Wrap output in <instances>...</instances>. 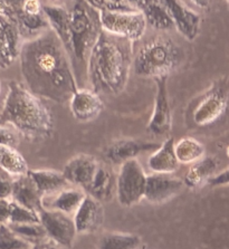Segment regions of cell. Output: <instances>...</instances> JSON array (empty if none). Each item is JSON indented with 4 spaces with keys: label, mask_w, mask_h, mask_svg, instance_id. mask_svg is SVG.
<instances>
[{
    "label": "cell",
    "mask_w": 229,
    "mask_h": 249,
    "mask_svg": "<svg viewBox=\"0 0 229 249\" xmlns=\"http://www.w3.org/2000/svg\"><path fill=\"white\" fill-rule=\"evenodd\" d=\"M176 157L179 163L190 164L205 158V146L194 138H182L175 144Z\"/></svg>",
    "instance_id": "26"
},
{
    "label": "cell",
    "mask_w": 229,
    "mask_h": 249,
    "mask_svg": "<svg viewBox=\"0 0 229 249\" xmlns=\"http://www.w3.org/2000/svg\"><path fill=\"white\" fill-rule=\"evenodd\" d=\"M0 169L5 170L14 178L27 175L29 169L24 157L14 148L0 146Z\"/></svg>",
    "instance_id": "27"
},
{
    "label": "cell",
    "mask_w": 229,
    "mask_h": 249,
    "mask_svg": "<svg viewBox=\"0 0 229 249\" xmlns=\"http://www.w3.org/2000/svg\"><path fill=\"white\" fill-rule=\"evenodd\" d=\"M11 200L17 202L18 205L38 213L44 209L42 195L39 194L38 189H37L31 177L28 176V173L15 178Z\"/></svg>",
    "instance_id": "18"
},
{
    "label": "cell",
    "mask_w": 229,
    "mask_h": 249,
    "mask_svg": "<svg viewBox=\"0 0 229 249\" xmlns=\"http://www.w3.org/2000/svg\"><path fill=\"white\" fill-rule=\"evenodd\" d=\"M18 144V138L14 131L6 126H0V146L16 149Z\"/></svg>",
    "instance_id": "35"
},
{
    "label": "cell",
    "mask_w": 229,
    "mask_h": 249,
    "mask_svg": "<svg viewBox=\"0 0 229 249\" xmlns=\"http://www.w3.org/2000/svg\"><path fill=\"white\" fill-rule=\"evenodd\" d=\"M39 218L48 239L62 248L73 246L77 231L72 217L59 211L44 208L39 213Z\"/></svg>",
    "instance_id": "8"
},
{
    "label": "cell",
    "mask_w": 229,
    "mask_h": 249,
    "mask_svg": "<svg viewBox=\"0 0 229 249\" xmlns=\"http://www.w3.org/2000/svg\"><path fill=\"white\" fill-rule=\"evenodd\" d=\"M175 144V139L169 138L155 153L149 157L148 167L151 171L159 175H171L177 171L179 161L176 157Z\"/></svg>",
    "instance_id": "22"
},
{
    "label": "cell",
    "mask_w": 229,
    "mask_h": 249,
    "mask_svg": "<svg viewBox=\"0 0 229 249\" xmlns=\"http://www.w3.org/2000/svg\"><path fill=\"white\" fill-rule=\"evenodd\" d=\"M160 145L156 143L140 142L137 140H119L108 146L105 156L114 164H123L125 162L136 159L142 152L150 150H158Z\"/></svg>",
    "instance_id": "16"
},
{
    "label": "cell",
    "mask_w": 229,
    "mask_h": 249,
    "mask_svg": "<svg viewBox=\"0 0 229 249\" xmlns=\"http://www.w3.org/2000/svg\"><path fill=\"white\" fill-rule=\"evenodd\" d=\"M43 13L50 22L51 29L61 39L70 57L72 55V32L70 9L63 5H43Z\"/></svg>",
    "instance_id": "15"
},
{
    "label": "cell",
    "mask_w": 229,
    "mask_h": 249,
    "mask_svg": "<svg viewBox=\"0 0 229 249\" xmlns=\"http://www.w3.org/2000/svg\"><path fill=\"white\" fill-rule=\"evenodd\" d=\"M13 54H11L9 41L7 38L3 29L0 27V67L6 69L14 62Z\"/></svg>",
    "instance_id": "33"
},
{
    "label": "cell",
    "mask_w": 229,
    "mask_h": 249,
    "mask_svg": "<svg viewBox=\"0 0 229 249\" xmlns=\"http://www.w3.org/2000/svg\"></svg>",
    "instance_id": "41"
},
{
    "label": "cell",
    "mask_w": 229,
    "mask_h": 249,
    "mask_svg": "<svg viewBox=\"0 0 229 249\" xmlns=\"http://www.w3.org/2000/svg\"><path fill=\"white\" fill-rule=\"evenodd\" d=\"M227 102L228 96L224 88L215 86L210 89L194 110V122L199 126H206L213 123L226 111Z\"/></svg>",
    "instance_id": "10"
},
{
    "label": "cell",
    "mask_w": 229,
    "mask_h": 249,
    "mask_svg": "<svg viewBox=\"0 0 229 249\" xmlns=\"http://www.w3.org/2000/svg\"><path fill=\"white\" fill-rule=\"evenodd\" d=\"M89 3L99 11L107 13H133L138 11L136 3L131 1H119V0H91Z\"/></svg>",
    "instance_id": "31"
},
{
    "label": "cell",
    "mask_w": 229,
    "mask_h": 249,
    "mask_svg": "<svg viewBox=\"0 0 229 249\" xmlns=\"http://www.w3.org/2000/svg\"><path fill=\"white\" fill-rule=\"evenodd\" d=\"M103 32L120 38L137 41L145 33L146 21L140 10L133 13H107L100 11Z\"/></svg>",
    "instance_id": "7"
},
{
    "label": "cell",
    "mask_w": 229,
    "mask_h": 249,
    "mask_svg": "<svg viewBox=\"0 0 229 249\" xmlns=\"http://www.w3.org/2000/svg\"><path fill=\"white\" fill-rule=\"evenodd\" d=\"M33 249H62V247H59L58 245L53 243L52 240L47 239L43 241V243L37 244L35 246H33Z\"/></svg>",
    "instance_id": "39"
},
{
    "label": "cell",
    "mask_w": 229,
    "mask_h": 249,
    "mask_svg": "<svg viewBox=\"0 0 229 249\" xmlns=\"http://www.w3.org/2000/svg\"><path fill=\"white\" fill-rule=\"evenodd\" d=\"M28 176L34 181L43 199L53 197L70 186L63 172L55 170H29Z\"/></svg>",
    "instance_id": "21"
},
{
    "label": "cell",
    "mask_w": 229,
    "mask_h": 249,
    "mask_svg": "<svg viewBox=\"0 0 229 249\" xmlns=\"http://www.w3.org/2000/svg\"><path fill=\"white\" fill-rule=\"evenodd\" d=\"M162 3L170 15L175 27L188 40L196 38L200 28V16L196 11L183 6L180 1L163 0Z\"/></svg>",
    "instance_id": "13"
},
{
    "label": "cell",
    "mask_w": 229,
    "mask_h": 249,
    "mask_svg": "<svg viewBox=\"0 0 229 249\" xmlns=\"http://www.w3.org/2000/svg\"><path fill=\"white\" fill-rule=\"evenodd\" d=\"M70 32H72L73 69L80 65V71L88 75V63L93 47L102 34L100 11L89 1H75L70 8Z\"/></svg>",
    "instance_id": "4"
},
{
    "label": "cell",
    "mask_w": 229,
    "mask_h": 249,
    "mask_svg": "<svg viewBox=\"0 0 229 249\" xmlns=\"http://www.w3.org/2000/svg\"><path fill=\"white\" fill-rule=\"evenodd\" d=\"M140 243V237L137 235L110 232L102 236L97 249H137Z\"/></svg>",
    "instance_id": "28"
},
{
    "label": "cell",
    "mask_w": 229,
    "mask_h": 249,
    "mask_svg": "<svg viewBox=\"0 0 229 249\" xmlns=\"http://www.w3.org/2000/svg\"><path fill=\"white\" fill-rule=\"evenodd\" d=\"M181 60V50L166 36H157L142 45L133 58V70L144 77L169 76Z\"/></svg>",
    "instance_id": "5"
},
{
    "label": "cell",
    "mask_w": 229,
    "mask_h": 249,
    "mask_svg": "<svg viewBox=\"0 0 229 249\" xmlns=\"http://www.w3.org/2000/svg\"><path fill=\"white\" fill-rule=\"evenodd\" d=\"M157 94L152 118L146 126V131L155 135H166L171 131L172 115L168 96V76L155 78Z\"/></svg>",
    "instance_id": "9"
},
{
    "label": "cell",
    "mask_w": 229,
    "mask_h": 249,
    "mask_svg": "<svg viewBox=\"0 0 229 249\" xmlns=\"http://www.w3.org/2000/svg\"><path fill=\"white\" fill-rule=\"evenodd\" d=\"M210 187H221L229 186V167L224 171L219 172L218 175L212 176L207 182Z\"/></svg>",
    "instance_id": "36"
},
{
    "label": "cell",
    "mask_w": 229,
    "mask_h": 249,
    "mask_svg": "<svg viewBox=\"0 0 229 249\" xmlns=\"http://www.w3.org/2000/svg\"><path fill=\"white\" fill-rule=\"evenodd\" d=\"M5 125L13 126L26 139L36 140L50 137L53 119L38 96L21 83L11 81L0 111V126Z\"/></svg>",
    "instance_id": "3"
},
{
    "label": "cell",
    "mask_w": 229,
    "mask_h": 249,
    "mask_svg": "<svg viewBox=\"0 0 229 249\" xmlns=\"http://www.w3.org/2000/svg\"><path fill=\"white\" fill-rule=\"evenodd\" d=\"M32 245L17 236L8 225H0V249H29Z\"/></svg>",
    "instance_id": "32"
},
{
    "label": "cell",
    "mask_w": 229,
    "mask_h": 249,
    "mask_svg": "<svg viewBox=\"0 0 229 249\" xmlns=\"http://www.w3.org/2000/svg\"><path fill=\"white\" fill-rule=\"evenodd\" d=\"M19 58L26 86L36 96L65 103L80 89L69 53L52 29L25 40Z\"/></svg>",
    "instance_id": "1"
},
{
    "label": "cell",
    "mask_w": 229,
    "mask_h": 249,
    "mask_svg": "<svg viewBox=\"0 0 229 249\" xmlns=\"http://www.w3.org/2000/svg\"><path fill=\"white\" fill-rule=\"evenodd\" d=\"M70 104L73 116L80 122H89L103 111V102L99 94L85 88L78 89L74 93Z\"/></svg>",
    "instance_id": "14"
},
{
    "label": "cell",
    "mask_w": 229,
    "mask_h": 249,
    "mask_svg": "<svg viewBox=\"0 0 229 249\" xmlns=\"http://www.w3.org/2000/svg\"><path fill=\"white\" fill-rule=\"evenodd\" d=\"M11 200L0 199V225H8Z\"/></svg>",
    "instance_id": "38"
},
{
    "label": "cell",
    "mask_w": 229,
    "mask_h": 249,
    "mask_svg": "<svg viewBox=\"0 0 229 249\" xmlns=\"http://www.w3.org/2000/svg\"><path fill=\"white\" fill-rule=\"evenodd\" d=\"M73 219L77 233L95 231L103 222V208L101 202L86 196L83 203L73 216Z\"/></svg>",
    "instance_id": "17"
},
{
    "label": "cell",
    "mask_w": 229,
    "mask_h": 249,
    "mask_svg": "<svg viewBox=\"0 0 229 249\" xmlns=\"http://www.w3.org/2000/svg\"><path fill=\"white\" fill-rule=\"evenodd\" d=\"M116 191V180L113 173L104 164L100 167L94 176L92 182L85 189V194L97 201H108Z\"/></svg>",
    "instance_id": "23"
},
{
    "label": "cell",
    "mask_w": 229,
    "mask_h": 249,
    "mask_svg": "<svg viewBox=\"0 0 229 249\" xmlns=\"http://www.w3.org/2000/svg\"><path fill=\"white\" fill-rule=\"evenodd\" d=\"M21 8L26 14L39 15L43 14V5L37 0H26L21 1Z\"/></svg>",
    "instance_id": "37"
},
{
    "label": "cell",
    "mask_w": 229,
    "mask_h": 249,
    "mask_svg": "<svg viewBox=\"0 0 229 249\" xmlns=\"http://www.w3.org/2000/svg\"><path fill=\"white\" fill-rule=\"evenodd\" d=\"M15 178L5 170L0 169V199L11 200Z\"/></svg>",
    "instance_id": "34"
},
{
    "label": "cell",
    "mask_w": 229,
    "mask_h": 249,
    "mask_svg": "<svg viewBox=\"0 0 229 249\" xmlns=\"http://www.w3.org/2000/svg\"><path fill=\"white\" fill-rule=\"evenodd\" d=\"M134 3L143 14L146 25H151L153 28L159 30H168L175 27L174 21L162 1L142 0V1H134Z\"/></svg>",
    "instance_id": "24"
},
{
    "label": "cell",
    "mask_w": 229,
    "mask_h": 249,
    "mask_svg": "<svg viewBox=\"0 0 229 249\" xmlns=\"http://www.w3.org/2000/svg\"><path fill=\"white\" fill-rule=\"evenodd\" d=\"M24 225V224H40L39 213L29 210L25 207L18 205L11 200L10 216L8 225Z\"/></svg>",
    "instance_id": "30"
},
{
    "label": "cell",
    "mask_w": 229,
    "mask_h": 249,
    "mask_svg": "<svg viewBox=\"0 0 229 249\" xmlns=\"http://www.w3.org/2000/svg\"><path fill=\"white\" fill-rule=\"evenodd\" d=\"M133 43L102 32L88 63V77L95 93L119 94L133 65Z\"/></svg>",
    "instance_id": "2"
},
{
    "label": "cell",
    "mask_w": 229,
    "mask_h": 249,
    "mask_svg": "<svg viewBox=\"0 0 229 249\" xmlns=\"http://www.w3.org/2000/svg\"><path fill=\"white\" fill-rule=\"evenodd\" d=\"M9 228L19 236L21 239L27 241L29 245L35 246L37 244L47 240V233L42 224H24V225H8Z\"/></svg>",
    "instance_id": "29"
},
{
    "label": "cell",
    "mask_w": 229,
    "mask_h": 249,
    "mask_svg": "<svg viewBox=\"0 0 229 249\" xmlns=\"http://www.w3.org/2000/svg\"><path fill=\"white\" fill-rule=\"evenodd\" d=\"M217 160L212 157H205L201 160L194 163L186 173L183 183L189 188H197L213 176V172L217 169Z\"/></svg>",
    "instance_id": "25"
},
{
    "label": "cell",
    "mask_w": 229,
    "mask_h": 249,
    "mask_svg": "<svg viewBox=\"0 0 229 249\" xmlns=\"http://www.w3.org/2000/svg\"><path fill=\"white\" fill-rule=\"evenodd\" d=\"M81 188H67L53 197L43 199V207L48 210H56L69 216H74L86 198Z\"/></svg>",
    "instance_id": "20"
},
{
    "label": "cell",
    "mask_w": 229,
    "mask_h": 249,
    "mask_svg": "<svg viewBox=\"0 0 229 249\" xmlns=\"http://www.w3.org/2000/svg\"><path fill=\"white\" fill-rule=\"evenodd\" d=\"M226 153H227V157L229 158V145L227 146V150H226Z\"/></svg>",
    "instance_id": "40"
},
{
    "label": "cell",
    "mask_w": 229,
    "mask_h": 249,
    "mask_svg": "<svg viewBox=\"0 0 229 249\" xmlns=\"http://www.w3.org/2000/svg\"><path fill=\"white\" fill-rule=\"evenodd\" d=\"M15 16H16L18 27L21 35V38L31 40L36 38L47 30L51 29L50 22L45 17L44 13L39 15L26 14L21 8V1H11Z\"/></svg>",
    "instance_id": "19"
},
{
    "label": "cell",
    "mask_w": 229,
    "mask_h": 249,
    "mask_svg": "<svg viewBox=\"0 0 229 249\" xmlns=\"http://www.w3.org/2000/svg\"><path fill=\"white\" fill-rule=\"evenodd\" d=\"M183 181L170 175L148 176L144 198L153 205H161L176 197L183 188Z\"/></svg>",
    "instance_id": "11"
},
{
    "label": "cell",
    "mask_w": 229,
    "mask_h": 249,
    "mask_svg": "<svg viewBox=\"0 0 229 249\" xmlns=\"http://www.w3.org/2000/svg\"><path fill=\"white\" fill-rule=\"evenodd\" d=\"M146 179L143 168L137 159L123 163L116 178V197L124 207L137 205L144 198Z\"/></svg>",
    "instance_id": "6"
},
{
    "label": "cell",
    "mask_w": 229,
    "mask_h": 249,
    "mask_svg": "<svg viewBox=\"0 0 229 249\" xmlns=\"http://www.w3.org/2000/svg\"><path fill=\"white\" fill-rule=\"evenodd\" d=\"M100 162L92 156L80 154L70 159L63 169V175L70 184L84 190L95 176Z\"/></svg>",
    "instance_id": "12"
}]
</instances>
